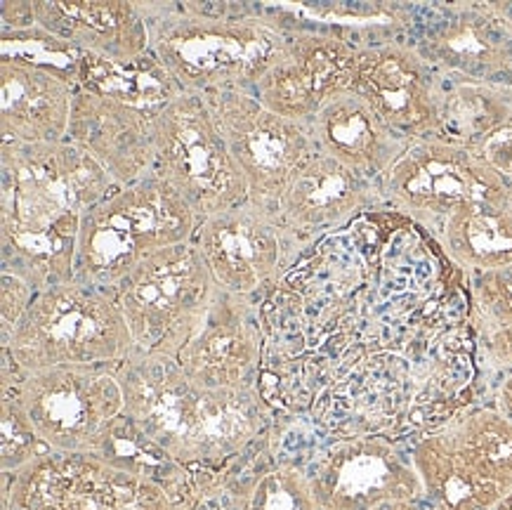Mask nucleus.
<instances>
[{
    "instance_id": "nucleus-1",
    "label": "nucleus",
    "mask_w": 512,
    "mask_h": 510,
    "mask_svg": "<svg viewBox=\"0 0 512 510\" xmlns=\"http://www.w3.org/2000/svg\"><path fill=\"white\" fill-rule=\"evenodd\" d=\"M118 187L69 140L0 142V272L38 293L74 281L83 215Z\"/></svg>"
},
{
    "instance_id": "nucleus-2",
    "label": "nucleus",
    "mask_w": 512,
    "mask_h": 510,
    "mask_svg": "<svg viewBox=\"0 0 512 510\" xmlns=\"http://www.w3.org/2000/svg\"><path fill=\"white\" fill-rule=\"evenodd\" d=\"M126 414L189 470L222 468L274 433L262 390H213L194 383L173 357L137 352L118 369Z\"/></svg>"
},
{
    "instance_id": "nucleus-3",
    "label": "nucleus",
    "mask_w": 512,
    "mask_h": 510,
    "mask_svg": "<svg viewBox=\"0 0 512 510\" xmlns=\"http://www.w3.org/2000/svg\"><path fill=\"white\" fill-rule=\"evenodd\" d=\"M152 52L185 93H251L284 55L288 31L251 5L142 3Z\"/></svg>"
},
{
    "instance_id": "nucleus-4",
    "label": "nucleus",
    "mask_w": 512,
    "mask_h": 510,
    "mask_svg": "<svg viewBox=\"0 0 512 510\" xmlns=\"http://www.w3.org/2000/svg\"><path fill=\"white\" fill-rule=\"evenodd\" d=\"M196 225L192 206L152 170L83 215L74 281L114 289L149 255L192 241Z\"/></svg>"
},
{
    "instance_id": "nucleus-5",
    "label": "nucleus",
    "mask_w": 512,
    "mask_h": 510,
    "mask_svg": "<svg viewBox=\"0 0 512 510\" xmlns=\"http://www.w3.org/2000/svg\"><path fill=\"white\" fill-rule=\"evenodd\" d=\"M137 355L133 333L107 291L71 281L36 293L3 338V364L19 374L57 366H114Z\"/></svg>"
},
{
    "instance_id": "nucleus-6",
    "label": "nucleus",
    "mask_w": 512,
    "mask_h": 510,
    "mask_svg": "<svg viewBox=\"0 0 512 510\" xmlns=\"http://www.w3.org/2000/svg\"><path fill=\"white\" fill-rule=\"evenodd\" d=\"M218 284L192 241L149 255L107 293L142 355L175 357Z\"/></svg>"
},
{
    "instance_id": "nucleus-7",
    "label": "nucleus",
    "mask_w": 512,
    "mask_h": 510,
    "mask_svg": "<svg viewBox=\"0 0 512 510\" xmlns=\"http://www.w3.org/2000/svg\"><path fill=\"white\" fill-rule=\"evenodd\" d=\"M154 173L192 206L199 220L248 204L244 175L201 95L182 93L163 114Z\"/></svg>"
},
{
    "instance_id": "nucleus-8",
    "label": "nucleus",
    "mask_w": 512,
    "mask_h": 510,
    "mask_svg": "<svg viewBox=\"0 0 512 510\" xmlns=\"http://www.w3.org/2000/svg\"><path fill=\"white\" fill-rule=\"evenodd\" d=\"M0 475V510H173L159 485L81 451L48 449L17 473Z\"/></svg>"
},
{
    "instance_id": "nucleus-9",
    "label": "nucleus",
    "mask_w": 512,
    "mask_h": 510,
    "mask_svg": "<svg viewBox=\"0 0 512 510\" xmlns=\"http://www.w3.org/2000/svg\"><path fill=\"white\" fill-rule=\"evenodd\" d=\"M380 199L395 211L437 230L477 201L510 194V182L470 149L428 137L411 142L378 182Z\"/></svg>"
},
{
    "instance_id": "nucleus-10",
    "label": "nucleus",
    "mask_w": 512,
    "mask_h": 510,
    "mask_svg": "<svg viewBox=\"0 0 512 510\" xmlns=\"http://www.w3.org/2000/svg\"><path fill=\"white\" fill-rule=\"evenodd\" d=\"M3 378L15 385L41 440L55 451L90 454L104 425L126 411L114 366H57L19 374L3 364Z\"/></svg>"
},
{
    "instance_id": "nucleus-11",
    "label": "nucleus",
    "mask_w": 512,
    "mask_h": 510,
    "mask_svg": "<svg viewBox=\"0 0 512 510\" xmlns=\"http://www.w3.org/2000/svg\"><path fill=\"white\" fill-rule=\"evenodd\" d=\"M206 100L244 175L248 201L279 220L288 182L314 152L310 130L305 123L274 114L251 93H218Z\"/></svg>"
},
{
    "instance_id": "nucleus-12",
    "label": "nucleus",
    "mask_w": 512,
    "mask_h": 510,
    "mask_svg": "<svg viewBox=\"0 0 512 510\" xmlns=\"http://www.w3.org/2000/svg\"><path fill=\"white\" fill-rule=\"evenodd\" d=\"M262 10L288 31V43L253 95L274 114L307 123L328 100L352 90L361 48L354 41L357 31L293 24L269 5Z\"/></svg>"
},
{
    "instance_id": "nucleus-13",
    "label": "nucleus",
    "mask_w": 512,
    "mask_h": 510,
    "mask_svg": "<svg viewBox=\"0 0 512 510\" xmlns=\"http://www.w3.org/2000/svg\"><path fill=\"white\" fill-rule=\"evenodd\" d=\"M192 244L222 291L262 298L291 270L303 246L251 201L199 220Z\"/></svg>"
},
{
    "instance_id": "nucleus-14",
    "label": "nucleus",
    "mask_w": 512,
    "mask_h": 510,
    "mask_svg": "<svg viewBox=\"0 0 512 510\" xmlns=\"http://www.w3.org/2000/svg\"><path fill=\"white\" fill-rule=\"evenodd\" d=\"M321 510H371L392 501L425 499L409 454L385 437H343L303 461Z\"/></svg>"
},
{
    "instance_id": "nucleus-15",
    "label": "nucleus",
    "mask_w": 512,
    "mask_h": 510,
    "mask_svg": "<svg viewBox=\"0 0 512 510\" xmlns=\"http://www.w3.org/2000/svg\"><path fill=\"white\" fill-rule=\"evenodd\" d=\"M409 43L444 78L512 90L510 5H439Z\"/></svg>"
},
{
    "instance_id": "nucleus-16",
    "label": "nucleus",
    "mask_w": 512,
    "mask_h": 510,
    "mask_svg": "<svg viewBox=\"0 0 512 510\" xmlns=\"http://www.w3.org/2000/svg\"><path fill=\"white\" fill-rule=\"evenodd\" d=\"M260 298L236 296L218 286L199 324L173 357L194 383L213 390H260Z\"/></svg>"
},
{
    "instance_id": "nucleus-17",
    "label": "nucleus",
    "mask_w": 512,
    "mask_h": 510,
    "mask_svg": "<svg viewBox=\"0 0 512 510\" xmlns=\"http://www.w3.org/2000/svg\"><path fill=\"white\" fill-rule=\"evenodd\" d=\"M352 90L406 140L437 135L444 76L409 41H376L359 48Z\"/></svg>"
},
{
    "instance_id": "nucleus-18",
    "label": "nucleus",
    "mask_w": 512,
    "mask_h": 510,
    "mask_svg": "<svg viewBox=\"0 0 512 510\" xmlns=\"http://www.w3.org/2000/svg\"><path fill=\"white\" fill-rule=\"evenodd\" d=\"M163 114L76 88L67 140L93 156L118 185H133L154 170Z\"/></svg>"
},
{
    "instance_id": "nucleus-19",
    "label": "nucleus",
    "mask_w": 512,
    "mask_h": 510,
    "mask_svg": "<svg viewBox=\"0 0 512 510\" xmlns=\"http://www.w3.org/2000/svg\"><path fill=\"white\" fill-rule=\"evenodd\" d=\"M378 204H383L378 182L314 149L281 196L279 222L307 248L321 234L340 230Z\"/></svg>"
},
{
    "instance_id": "nucleus-20",
    "label": "nucleus",
    "mask_w": 512,
    "mask_h": 510,
    "mask_svg": "<svg viewBox=\"0 0 512 510\" xmlns=\"http://www.w3.org/2000/svg\"><path fill=\"white\" fill-rule=\"evenodd\" d=\"M305 126L317 152L371 182H380L411 147V140L387 126L354 90L328 100Z\"/></svg>"
},
{
    "instance_id": "nucleus-21",
    "label": "nucleus",
    "mask_w": 512,
    "mask_h": 510,
    "mask_svg": "<svg viewBox=\"0 0 512 510\" xmlns=\"http://www.w3.org/2000/svg\"><path fill=\"white\" fill-rule=\"evenodd\" d=\"M36 24L81 52L133 62L152 50L142 3L130 0H36Z\"/></svg>"
},
{
    "instance_id": "nucleus-22",
    "label": "nucleus",
    "mask_w": 512,
    "mask_h": 510,
    "mask_svg": "<svg viewBox=\"0 0 512 510\" xmlns=\"http://www.w3.org/2000/svg\"><path fill=\"white\" fill-rule=\"evenodd\" d=\"M76 81L0 57V142L55 145L69 135Z\"/></svg>"
},
{
    "instance_id": "nucleus-23",
    "label": "nucleus",
    "mask_w": 512,
    "mask_h": 510,
    "mask_svg": "<svg viewBox=\"0 0 512 510\" xmlns=\"http://www.w3.org/2000/svg\"><path fill=\"white\" fill-rule=\"evenodd\" d=\"M437 239L465 272L494 270L512 263V192L477 201L451 215Z\"/></svg>"
},
{
    "instance_id": "nucleus-24",
    "label": "nucleus",
    "mask_w": 512,
    "mask_h": 510,
    "mask_svg": "<svg viewBox=\"0 0 512 510\" xmlns=\"http://www.w3.org/2000/svg\"><path fill=\"white\" fill-rule=\"evenodd\" d=\"M432 510H498L505 499L472 475L444 428L423 435L409 449Z\"/></svg>"
},
{
    "instance_id": "nucleus-25",
    "label": "nucleus",
    "mask_w": 512,
    "mask_h": 510,
    "mask_svg": "<svg viewBox=\"0 0 512 510\" xmlns=\"http://www.w3.org/2000/svg\"><path fill=\"white\" fill-rule=\"evenodd\" d=\"M90 454L121 473L159 485L173 501V506L185 499L192 489L194 470L175 461L126 411L104 425Z\"/></svg>"
},
{
    "instance_id": "nucleus-26",
    "label": "nucleus",
    "mask_w": 512,
    "mask_h": 510,
    "mask_svg": "<svg viewBox=\"0 0 512 510\" xmlns=\"http://www.w3.org/2000/svg\"><path fill=\"white\" fill-rule=\"evenodd\" d=\"M512 123V90L444 78L437 140L477 152Z\"/></svg>"
},
{
    "instance_id": "nucleus-27",
    "label": "nucleus",
    "mask_w": 512,
    "mask_h": 510,
    "mask_svg": "<svg viewBox=\"0 0 512 510\" xmlns=\"http://www.w3.org/2000/svg\"><path fill=\"white\" fill-rule=\"evenodd\" d=\"M472 475L512 496V421L494 409H468L442 425Z\"/></svg>"
},
{
    "instance_id": "nucleus-28",
    "label": "nucleus",
    "mask_w": 512,
    "mask_h": 510,
    "mask_svg": "<svg viewBox=\"0 0 512 510\" xmlns=\"http://www.w3.org/2000/svg\"><path fill=\"white\" fill-rule=\"evenodd\" d=\"M246 510H321L303 461L277 456L274 442L269 444L248 477Z\"/></svg>"
},
{
    "instance_id": "nucleus-29",
    "label": "nucleus",
    "mask_w": 512,
    "mask_h": 510,
    "mask_svg": "<svg viewBox=\"0 0 512 510\" xmlns=\"http://www.w3.org/2000/svg\"><path fill=\"white\" fill-rule=\"evenodd\" d=\"M50 447L26 414L15 385L0 383V473H17Z\"/></svg>"
},
{
    "instance_id": "nucleus-30",
    "label": "nucleus",
    "mask_w": 512,
    "mask_h": 510,
    "mask_svg": "<svg viewBox=\"0 0 512 510\" xmlns=\"http://www.w3.org/2000/svg\"><path fill=\"white\" fill-rule=\"evenodd\" d=\"M0 57L34 64L76 81L83 52L36 24L24 31H0Z\"/></svg>"
},
{
    "instance_id": "nucleus-31",
    "label": "nucleus",
    "mask_w": 512,
    "mask_h": 510,
    "mask_svg": "<svg viewBox=\"0 0 512 510\" xmlns=\"http://www.w3.org/2000/svg\"><path fill=\"white\" fill-rule=\"evenodd\" d=\"M470 298L484 331L512 329V263L470 272Z\"/></svg>"
},
{
    "instance_id": "nucleus-32",
    "label": "nucleus",
    "mask_w": 512,
    "mask_h": 510,
    "mask_svg": "<svg viewBox=\"0 0 512 510\" xmlns=\"http://www.w3.org/2000/svg\"><path fill=\"white\" fill-rule=\"evenodd\" d=\"M36 291L15 274H0V336H10L12 329L22 322Z\"/></svg>"
},
{
    "instance_id": "nucleus-33",
    "label": "nucleus",
    "mask_w": 512,
    "mask_h": 510,
    "mask_svg": "<svg viewBox=\"0 0 512 510\" xmlns=\"http://www.w3.org/2000/svg\"><path fill=\"white\" fill-rule=\"evenodd\" d=\"M36 26V8L34 3L24 0H8L0 5V31H24Z\"/></svg>"
},
{
    "instance_id": "nucleus-34",
    "label": "nucleus",
    "mask_w": 512,
    "mask_h": 510,
    "mask_svg": "<svg viewBox=\"0 0 512 510\" xmlns=\"http://www.w3.org/2000/svg\"><path fill=\"white\" fill-rule=\"evenodd\" d=\"M484 348L494 364L512 376V329L484 331Z\"/></svg>"
},
{
    "instance_id": "nucleus-35",
    "label": "nucleus",
    "mask_w": 512,
    "mask_h": 510,
    "mask_svg": "<svg viewBox=\"0 0 512 510\" xmlns=\"http://www.w3.org/2000/svg\"><path fill=\"white\" fill-rule=\"evenodd\" d=\"M496 409L501 411L503 416H508L512 421V376H505V381L498 388V397H496Z\"/></svg>"
},
{
    "instance_id": "nucleus-36",
    "label": "nucleus",
    "mask_w": 512,
    "mask_h": 510,
    "mask_svg": "<svg viewBox=\"0 0 512 510\" xmlns=\"http://www.w3.org/2000/svg\"><path fill=\"white\" fill-rule=\"evenodd\" d=\"M371 510H432V506L425 499H420V501H392V503H383V506L371 508Z\"/></svg>"
},
{
    "instance_id": "nucleus-37",
    "label": "nucleus",
    "mask_w": 512,
    "mask_h": 510,
    "mask_svg": "<svg viewBox=\"0 0 512 510\" xmlns=\"http://www.w3.org/2000/svg\"><path fill=\"white\" fill-rule=\"evenodd\" d=\"M498 510H512V496H510V499H508V501H505V503H503V506H501V508H498Z\"/></svg>"
}]
</instances>
